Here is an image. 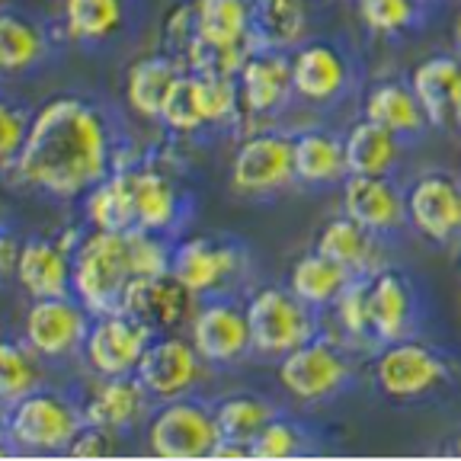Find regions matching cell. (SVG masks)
<instances>
[{
    "mask_svg": "<svg viewBox=\"0 0 461 461\" xmlns=\"http://www.w3.org/2000/svg\"><path fill=\"white\" fill-rule=\"evenodd\" d=\"M238 94L244 119H273L295 100L292 51L253 49L238 71Z\"/></svg>",
    "mask_w": 461,
    "mask_h": 461,
    "instance_id": "ffe728a7",
    "label": "cell"
},
{
    "mask_svg": "<svg viewBox=\"0 0 461 461\" xmlns=\"http://www.w3.org/2000/svg\"><path fill=\"white\" fill-rule=\"evenodd\" d=\"M349 279H356V276H349L321 250L302 253L288 269V288L314 311H330L339 292L349 285Z\"/></svg>",
    "mask_w": 461,
    "mask_h": 461,
    "instance_id": "d6a6232c",
    "label": "cell"
},
{
    "mask_svg": "<svg viewBox=\"0 0 461 461\" xmlns=\"http://www.w3.org/2000/svg\"><path fill=\"white\" fill-rule=\"evenodd\" d=\"M407 221L429 244H458L461 240V180L452 173H423L407 189Z\"/></svg>",
    "mask_w": 461,
    "mask_h": 461,
    "instance_id": "ac0fdd59",
    "label": "cell"
},
{
    "mask_svg": "<svg viewBox=\"0 0 461 461\" xmlns=\"http://www.w3.org/2000/svg\"><path fill=\"white\" fill-rule=\"evenodd\" d=\"M131 202H135V228L180 238L193 215V195L183 186L173 167L158 158L129 160Z\"/></svg>",
    "mask_w": 461,
    "mask_h": 461,
    "instance_id": "ba28073f",
    "label": "cell"
},
{
    "mask_svg": "<svg viewBox=\"0 0 461 461\" xmlns=\"http://www.w3.org/2000/svg\"><path fill=\"white\" fill-rule=\"evenodd\" d=\"M250 321L253 356L282 359L321 333L317 311L304 304L288 285H259L244 298Z\"/></svg>",
    "mask_w": 461,
    "mask_h": 461,
    "instance_id": "5b68a950",
    "label": "cell"
},
{
    "mask_svg": "<svg viewBox=\"0 0 461 461\" xmlns=\"http://www.w3.org/2000/svg\"><path fill=\"white\" fill-rule=\"evenodd\" d=\"M183 71H186V68H183L180 58H173L170 51H164V49L135 58V61L125 68V80H122L125 106H129L138 119L158 125L167 94H170L173 84L180 80Z\"/></svg>",
    "mask_w": 461,
    "mask_h": 461,
    "instance_id": "d4e9b609",
    "label": "cell"
},
{
    "mask_svg": "<svg viewBox=\"0 0 461 461\" xmlns=\"http://www.w3.org/2000/svg\"><path fill=\"white\" fill-rule=\"evenodd\" d=\"M209 362L195 353V346L183 333H158L151 346L144 349L138 362V378L154 401H173V397L195 394L205 378Z\"/></svg>",
    "mask_w": 461,
    "mask_h": 461,
    "instance_id": "2e32d148",
    "label": "cell"
},
{
    "mask_svg": "<svg viewBox=\"0 0 461 461\" xmlns=\"http://www.w3.org/2000/svg\"><path fill=\"white\" fill-rule=\"evenodd\" d=\"M80 407L86 423L129 436L135 429H144L158 401L148 394L138 375H113V378L94 375V382L80 394Z\"/></svg>",
    "mask_w": 461,
    "mask_h": 461,
    "instance_id": "d6986e66",
    "label": "cell"
},
{
    "mask_svg": "<svg viewBox=\"0 0 461 461\" xmlns=\"http://www.w3.org/2000/svg\"><path fill=\"white\" fill-rule=\"evenodd\" d=\"M330 311H333V324L339 330L337 339H346L349 346L375 343L372 321H368V276L349 279V285L339 292V298L333 302Z\"/></svg>",
    "mask_w": 461,
    "mask_h": 461,
    "instance_id": "74e56055",
    "label": "cell"
},
{
    "mask_svg": "<svg viewBox=\"0 0 461 461\" xmlns=\"http://www.w3.org/2000/svg\"><path fill=\"white\" fill-rule=\"evenodd\" d=\"M343 193V215L359 221L378 238H391L407 228V189L394 176H368L349 173L339 186Z\"/></svg>",
    "mask_w": 461,
    "mask_h": 461,
    "instance_id": "44dd1931",
    "label": "cell"
},
{
    "mask_svg": "<svg viewBox=\"0 0 461 461\" xmlns=\"http://www.w3.org/2000/svg\"><path fill=\"white\" fill-rule=\"evenodd\" d=\"M0 224H7V215H4V209H0Z\"/></svg>",
    "mask_w": 461,
    "mask_h": 461,
    "instance_id": "f907efd6",
    "label": "cell"
},
{
    "mask_svg": "<svg viewBox=\"0 0 461 461\" xmlns=\"http://www.w3.org/2000/svg\"><path fill=\"white\" fill-rule=\"evenodd\" d=\"M135 267L129 253V230H96L86 228L74 250V279L71 295L86 304L90 314H109L122 311L125 292L135 282Z\"/></svg>",
    "mask_w": 461,
    "mask_h": 461,
    "instance_id": "277c9868",
    "label": "cell"
},
{
    "mask_svg": "<svg viewBox=\"0 0 461 461\" xmlns=\"http://www.w3.org/2000/svg\"><path fill=\"white\" fill-rule=\"evenodd\" d=\"M452 36H455V45H458V51H461V10H458V16H455Z\"/></svg>",
    "mask_w": 461,
    "mask_h": 461,
    "instance_id": "7dc6e473",
    "label": "cell"
},
{
    "mask_svg": "<svg viewBox=\"0 0 461 461\" xmlns=\"http://www.w3.org/2000/svg\"><path fill=\"white\" fill-rule=\"evenodd\" d=\"M362 26L375 39H397L420 29L429 16V0H356Z\"/></svg>",
    "mask_w": 461,
    "mask_h": 461,
    "instance_id": "8d00e7d4",
    "label": "cell"
},
{
    "mask_svg": "<svg viewBox=\"0 0 461 461\" xmlns=\"http://www.w3.org/2000/svg\"><path fill=\"white\" fill-rule=\"evenodd\" d=\"M86 228H65L55 234H29L23 238L20 267H16V285L23 295L32 298H58L71 295L74 279V250Z\"/></svg>",
    "mask_w": 461,
    "mask_h": 461,
    "instance_id": "5bb4252c",
    "label": "cell"
},
{
    "mask_svg": "<svg viewBox=\"0 0 461 461\" xmlns=\"http://www.w3.org/2000/svg\"><path fill=\"white\" fill-rule=\"evenodd\" d=\"M129 160L122 125L106 103L58 94L32 113L26 144L4 176L26 193L71 202Z\"/></svg>",
    "mask_w": 461,
    "mask_h": 461,
    "instance_id": "6da1fadb",
    "label": "cell"
},
{
    "mask_svg": "<svg viewBox=\"0 0 461 461\" xmlns=\"http://www.w3.org/2000/svg\"><path fill=\"white\" fill-rule=\"evenodd\" d=\"M195 353L209 362V368H234L253 356L247 304L238 295L202 298L193 321L186 327Z\"/></svg>",
    "mask_w": 461,
    "mask_h": 461,
    "instance_id": "8fae6325",
    "label": "cell"
},
{
    "mask_svg": "<svg viewBox=\"0 0 461 461\" xmlns=\"http://www.w3.org/2000/svg\"><path fill=\"white\" fill-rule=\"evenodd\" d=\"M295 96L311 106H333L356 84V65L349 51L330 39H308L292 51Z\"/></svg>",
    "mask_w": 461,
    "mask_h": 461,
    "instance_id": "9a60e30c",
    "label": "cell"
},
{
    "mask_svg": "<svg viewBox=\"0 0 461 461\" xmlns=\"http://www.w3.org/2000/svg\"><path fill=\"white\" fill-rule=\"evenodd\" d=\"M215 411L209 401L195 394L160 401L144 423L148 452L164 461H199L209 458L218 442Z\"/></svg>",
    "mask_w": 461,
    "mask_h": 461,
    "instance_id": "8992f818",
    "label": "cell"
},
{
    "mask_svg": "<svg viewBox=\"0 0 461 461\" xmlns=\"http://www.w3.org/2000/svg\"><path fill=\"white\" fill-rule=\"evenodd\" d=\"M154 337L158 333L129 311L96 314L84 339V349H80V359H84L86 372L100 375V378L135 375L138 362Z\"/></svg>",
    "mask_w": 461,
    "mask_h": 461,
    "instance_id": "4fadbf2b",
    "label": "cell"
},
{
    "mask_svg": "<svg viewBox=\"0 0 461 461\" xmlns=\"http://www.w3.org/2000/svg\"><path fill=\"white\" fill-rule=\"evenodd\" d=\"M49 378V362L23 337H0V407L7 411L16 401L32 394Z\"/></svg>",
    "mask_w": 461,
    "mask_h": 461,
    "instance_id": "836d02e7",
    "label": "cell"
},
{
    "mask_svg": "<svg viewBox=\"0 0 461 461\" xmlns=\"http://www.w3.org/2000/svg\"><path fill=\"white\" fill-rule=\"evenodd\" d=\"M413 94L420 96L429 125L448 129L455 125V103L461 94V55H429L423 58L411 74Z\"/></svg>",
    "mask_w": 461,
    "mask_h": 461,
    "instance_id": "83f0119b",
    "label": "cell"
},
{
    "mask_svg": "<svg viewBox=\"0 0 461 461\" xmlns=\"http://www.w3.org/2000/svg\"><path fill=\"white\" fill-rule=\"evenodd\" d=\"M122 439L119 432L106 429V426H94L86 423L84 429L77 432V439L68 448V458H84V461H96V458H115L119 448H122Z\"/></svg>",
    "mask_w": 461,
    "mask_h": 461,
    "instance_id": "7bdbcfd3",
    "label": "cell"
},
{
    "mask_svg": "<svg viewBox=\"0 0 461 461\" xmlns=\"http://www.w3.org/2000/svg\"><path fill=\"white\" fill-rule=\"evenodd\" d=\"M308 29L311 14L304 0H253V49L295 51L302 42H308Z\"/></svg>",
    "mask_w": 461,
    "mask_h": 461,
    "instance_id": "f546056e",
    "label": "cell"
},
{
    "mask_svg": "<svg viewBox=\"0 0 461 461\" xmlns=\"http://www.w3.org/2000/svg\"><path fill=\"white\" fill-rule=\"evenodd\" d=\"M84 426L86 420L80 397L65 388L42 384L14 407H7L10 455H29V458L68 455Z\"/></svg>",
    "mask_w": 461,
    "mask_h": 461,
    "instance_id": "7a4b0ae2",
    "label": "cell"
},
{
    "mask_svg": "<svg viewBox=\"0 0 461 461\" xmlns=\"http://www.w3.org/2000/svg\"><path fill=\"white\" fill-rule=\"evenodd\" d=\"M32 113L36 109H29L16 96L0 94V173H7L20 158L29 125H32Z\"/></svg>",
    "mask_w": 461,
    "mask_h": 461,
    "instance_id": "ab89813d",
    "label": "cell"
},
{
    "mask_svg": "<svg viewBox=\"0 0 461 461\" xmlns=\"http://www.w3.org/2000/svg\"><path fill=\"white\" fill-rule=\"evenodd\" d=\"M173 240H176V238L154 234V230H141V228L129 230V253H131V267H135L138 279L170 273Z\"/></svg>",
    "mask_w": 461,
    "mask_h": 461,
    "instance_id": "60d3db41",
    "label": "cell"
},
{
    "mask_svg": "<svg viewBox=\"0 0 461 461\" xmlns=\"http://www.w3.org/2000/svg\"><path fill=\"white\" fill-rule=\"evenodd\" d=\"M455 125L461 129V94H458V103H455Z\"/></svg>",
    "mask_w": 461,
    "mask_h": 461,
    "instance_id": "c3c4849f",
    "label": "cell"
},
{
    "mask_svg": "<svg viewBox=\"0 0 461 461\" xmlns=\"http://www.w3.org/2000/svg\"><path fill=\"white\" fill-rule=\"evenodd\" d=\"M20 250H23V234H20V230H14L10 224H0V282L16 279Z\"/></svg>",
    "mask_w": 461,
    "mask_h": 461,
    "instance_id": "ee69618b",
    "label": "cell"
},
{
    "mask_svg": "<svg viewBox=\"0 0 461 461\" xmlns=\"http://www.w3.org/2000/svg\"><path fill=\"white\" fill-rule=\"evenodd\" d=\"M135 0H61L58 29L80 49H106L135 26Z\"/></svg>",
    "mask_w": 461,
    "mask_h": 461,
    "instance_id": "603a6c76",
    "label": "cell"
},
{
    "mask_svg": "<svg viewBox=\"0 0 461 461\" xmlns=\"http://www.w3.org/2000/svg\"><path fill=\"white\" fill-rule=\"evenodd\" d=\"M90 324H94V314L74 295L32 298V304L23 314L20 337L49 366H58V362L77 359L86 333H90Z\"/></svg>",
    "mask_w": 461,
    "mask_h": 461,
    "instance_id": "7c38bea8",
    "label": "cell"
},
{
    "mask_svg": "<svg viewBox=\"0 0 461 461\" xmlns=\"http://www.w3.org/2000/svg\"><path fill=\"white\" fill-rule=\"evenodd\" d=\"M452 452H455V455H458V458H461V439L455 442V448H452Z\"/></svg>",
    "mask_w": 461,
    "mask_h": 461,
    "instance_id": "681fc988",
    "label": "cell"
},
{
    "mask_svg": "<svg viewBox=\"0 0 461 461\" xmlns=\"http://www.w3.org/2000/svg\"><path fill=\"white\" fill-rule=\"evenodd\" d=\"M202 298H195L173 273L135 279L125 292L122 311L135 314L154 333H180L189 327Z\"/></svg>",
    "mask_w": 461,
    "mask_h": 461,
    "instance_id": "7402d4cb",
    "label": "cell"
},
{
    "mask_svg": "<svg viewBox=\"0 0 461 461\" xmlns=\"http://www.w3.org/2000/svg\"><path fill=\"white\" fill-rule=\"evenodd\" d=\"M378 247H382V238L372 234L368 228H362L349 215L330 218L314 240V250H321L333 263H339L349 276H372L375 269H382Z\"/></svg>",
    "mask_w": 461,
    "mask_h": 461,
    "instance_id": "f1b7e54d",
    "label": "cell"
},
{
    "mask_svg": "<svg viewBox=\"0 0 461 461\" xmlns=\"http://www.w3.org/2000/svg\"><path fill=\"white\" fill-rule=\"evenodd\" d=\"M403 138L382 129L378 122L362 119L346 135V164L349 173H368V176H394L403 160Z\"/></svg>",
    "mask_w": 461,
    "mask_h": 461,
    "instance_id": "1f68e13d",
    "label": "cell"
},
{
    "mask_svg": "<svg viewBox=\"0 0 461 461\" xmlns=\"http://www.w3.org/2000/svg\"><path fill=\"white\" fill-rule=\"evenodd\" d=\"M302 455H311V432L282 413L269 420L263 432L250 442V458L257 461H292Z\"/></svg>",
    "mask_w": 461,
    "mask_h": 461,
    "instance_id": "f35d334b",
    "label": "cell"
},
{
    "mask_svg": "<svg viewBox=\"0 0 461 461\" xmlns=\"http://www.w3.org/2000/svg\"><path fill=\"white\" fill-rule=\"evenodd\" d=\"M195 42V16H193V0H180L176 7L167 10L164 26H160V49L170 51L173 58H186V51ZM186 68V65H183Z\"/></svg>",
    "mask_w": 461,
    "mask_h": 461,
    "instance_id": "b9f144b4",
    "label": "cell"
},
{
    "mask_svg": "<svg viewBox=\"0 0 461 461\" xmlns=\"http://www.w3.org/2000/svg\"><path fill=\"white\" fill-rule=\"evenodd\" d=\"M80 212H84L86 228L115 230V234L135 230V202H131L129 167H115L100 183L86 189L80 195Z\"/></svg>",
    "mask_w": 461,
    "mask_h": 461,
    "instance_id": "4dcf8cb0",
    "label": "cell"
},
{
    "mask_svg": "<svg viewBox=\"0 0 461 461\" xmlns=\"http://www.w3.org/2000/svg\"><path fill=\"white\" fill-rule=\"evenodd\" d=\"M452 382L446 353L417 337L384 343L375 356V384L391 401H420Z\"/></svg>",
    "mask_w": 461,
    "mask_h": 461,
    "instance_id": "30bf717a",
    "label": "cell"
},
{
    "mask_svg": "<svg viewBox=\"0 0 461 461\" xmlns=\"http://www.w3.org/2000/svg\"><path fill=\"white\" fill-rule=\"evenodd\" d=\"M362 119L378 122L403 141H413L429 129V115H426L420 96L413 94L411 80L397 77L378 80V84L368 86L366 100H362Z\"/></svg>",
    "mask_w": 461,
    "mask_h": 461,
    "instance_id": "484cf974",
    "label": "cell"
},
{
    "mask_svg": "<svg viewBox=\"0 0 461 461\" xmlns=\"http://www.w3.org/2000/svg\"><path fill=\"white\" fill-rule=\"evenodd\" d=\"M295 183V135L259 129L238 144L230 160V189L240 199H273Z\"/></svg>",
    "mask_w": 461,
    "mask_h": 461,
    "instance_id": "52a82bcc",
    "label": "cell"
},
{
    "mask_svg": "<svg viewBox=\"0 0 461 461\" xmlns=\"http://www.w3.org/2000/svg\"><path fill=\"white\" fill-rule=\"evenodd\" d=\"M10 455V442H7V411L0 407V458Z\"/></svg>",
    "mask_w": 461,
    "mask_h": 461,
    "instance_id": "bcb514c9",
    "label": "cell"
},
{
    "mask_svg": "<svg viewBox=\"0 0 461 461\" xmlns=\"http://www.w3.org/2000/svg\"><path fill=\"white\" fill-rule=\"evenodd\" d=\"M212 411H215L221 439L247 442V446L263 432V426L269 420L279 417V407L267 394H257V391H230V394L212 401Z\"/></svg>",
    "mask_w": 461,
    "mask_h": 461,
    "instance_id": "e575fe53",
    "label": "cell"
},
{
    "mask_svg": "<svg viewBox=\"0 0 461 461\" xmlns=\"http://www.w3.org/2000/svg\"><path fill=\"white\" fill-rule=\"evenodd\" d=\"M158 125L176 138H193V135H202V131H212L199 74L195 71L180 74V80H176L173 90L167 94Z\"/></svg>",
    "mask_w": 461,
    "mask_h": 461,
    "instance_id": "d590c367",
    "label": "cell"
},
{
    "mask_svg": "<svg viewBox=\"0 0 461 461\" xmlns=\"http://www.w3.org/2000/svg\"><path fill=\"white\" fill-rule=\"evenodd\" d=\"M356 378V368L337 337L317 333L279 359V384L302 403H324L343 394Z\"/></svg>",
    "mask_w": 461,
    "mask_h": 461,
    "instance_id": "9c48e42d",
    "label": "cell"
},
{
    "mask_svg": "<svg viewBox=\"0 0 461 461\" xmlns=\"http://www.w3.org/2000/svg\"><path fill=\"white\" fill-rule=\"evenodd\" d=\"M0 7H4V0H0Z\"/></svg>",
    "mask_w": 461,
    "mask_h": 461,
    "instance_id": "816d5d0a",
    "label": "cell"
},
{
    "mask_svg": "<svg viewBox=\"0 0 461 461\" xmlns=\"http://www.w3.org/2000/svg\"><path fill=\"white\" fill-rule=\"evenodd\" d=\"M170 273L195 298L240 295L250 282L253 257L247 244L230 234H180L173 240Z\"/></svg>",
    "mask_w": 461,
    "mask_h": 461,
    "instance_id": "3957f363",
    "label": "cell"
},
{
    "mask_svg": "<svg viewBox=\"0 0 461 461\" xmlns=\"http://www.w3.org/2000/svg\"><path fill=\"white\" fill-rule=\"evenodd\" d=\"M209 458H215V461H224V458H230V461L250 458V446H247V442L221 439V436H218V442H215V448H212Z\"/></svg>",
    "mask_w": 461,
    "mask_h": 461,
    "instance_id": "f6af8a7d",
    "label": "cell"
},
{
    "mask_svg": "<svg viewBox=\"0 0 461 461\" xmlns=\"http://www.w3.org/2000/svg\"><path fill=\"white\" fill-rule=\"evenodd\" d=\"M295 176L302 186L330 189L349 176L346 135L333 129H304L295 135Z\"/></svg>",
    "mask_w": 461,
    "mask_h": 461,
    "instance_id": "4316f807",
    "label": "cell"
},
{
    "mask_svg": "<svg viewBox=\"0 0 461 461\" xmlns=\"http://www.w3.org/2000/svg\"><path fill=\"white\" fill-rule=\"evenodd\" d=\"M368 321L378 346L417 337L423 324V298L403 269L382 267L368 276Z\"/></svg>",
    "mask_w": 461,
    "mask_h": 461,
    "instance_id": "e0dca14e",
    "label": "cell"
},
{
    "mask_svg": "<svg viewBox=\"0 0 461 461\" xmlns=\"http://www.w3.org/2000/svg\"><path fill=\"white\" fill-rule=\"evenodd\" d=\"M55 55V32L20 7H0V77H29Z\"/></svg>",
    "mask_w": 461,
    "mask_h": 461,
    "instance_id": "cb8c5ba5",
    "label": "cell"
}]
</instances>
